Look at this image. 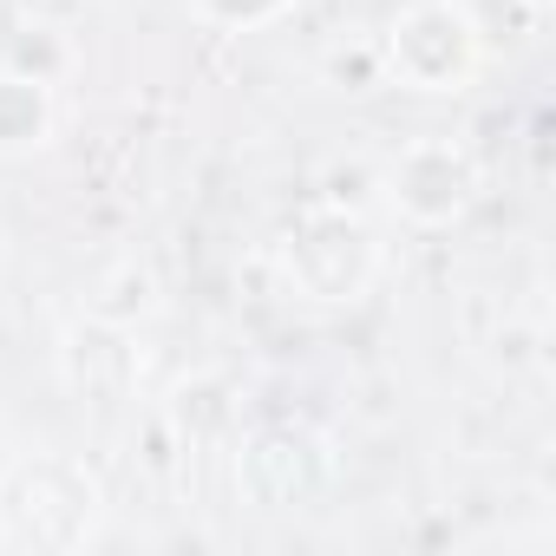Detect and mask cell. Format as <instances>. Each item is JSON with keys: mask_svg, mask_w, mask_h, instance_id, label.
Instances as JSON below:
<instances>
[{"mask_svg": "<svg viewBox=\"0 0 556 556\" xmlns=\"http://www.w3.org/2000/svg\"><path fill=\"white\" fill-rule=\"evenodd\" d=\"M60 374L73 393L86 400H118L131 393L138 380V348H131V328L125 321H105V315H86L66 328V348H60Z\"/></svg>", "mask_w": 556, "mask_h": 556, "instance_id": "6", "label": "cell"}, {"mask_svg": "<svg viewBox=\"0 0 556 556\" xmlns=\"http://www.w3.org/2000/svg\"><path fill=\"white\" fill-rule=\"evenodd\" d=\"M282 282L315 308H354L380 282V229L348 203H308L275 236Z\"/></svg>", "mask_w": 556, "mask_h": 556, "instance_id": "2", "label": "cell"}, {"mask_svg": "<svg viewBox=\"0 0 556 556\" xmlns=\"http://www.w3.org/2000/svg\"><path fill=\"white\" fill-rule=\"evenodd\" d=\"M105 523V478L73 452H21L0 465V549L66 556Z\"/></svg>", "mask_w": 556, "mask_h": 556, "instance_id": "1", "label": "cell"}, {"mask_svg": "<svg viewBox=\"0 0 556 556\" xmlns=\"http://www.w3.org/2000/svg\"><path fill=\"white\" fill-rule=\"evenodd\" d=\"M380 197L406 229H452L478 210L484 197V164L471 157L465 138H413L380 164Z\"/></svg>", "mask_w": 556, "mask_h": 556, "instance_id": "5", "label": "cell"}, {"mask_svg": "<svg viewBox=\"0 0 556 556\" xmlns=\"http://www.w3.org/2000/svg\"><path fill=\"white\" fill-rule=\"evenodd\" d=\"M236 491L262 517H302L334 491V439L302 419L255 426L236 445Z\"/></svg>", "mask_w": 556, "mask_h": 556, "instance_id": "4", "label": "cell"}, {"mask_svg": "<svg viewBox=\"0 0 556 556\" xmlns=\"http://www.w3.org/2000/svg\"><path fill=\"white\" fill-rule=\"evenodd\" d=\"M53 125H60V105H53V86L40 73H21V66L0 73V157L47 151Z\"/></svg>", "mask_w": 556, "mask_h": 556, "instance_id": "7", "label": "cell"}, {"mask_svg": "<svg viewBox=\"0 0 556 556\" xmlns=\"http://www.w3.org/2000/svg\"><path fill=\"white\" fill-rule=\"evenodd\" d=\"M190 14L216 34H262L295 14V0H190Z\"/></svg>", "mask_w": 556, "mask_h": 556, "instance_id": "8", "label": "cell"}, {"mask_svg": "<svg viewBox=\"0 0 556 556\" xmlns=\"http://www.w3.org/2000/svg\"><path fill=\"white\" fill-rule=\"evenodd\" d=\"M484 66V34L465 0H413L380 34V73L426 99H458Z\"/></svg>", "mask_w": 556, "mask_h": 556, "instance_id": "3", "label": "cell"}]
</instances>
